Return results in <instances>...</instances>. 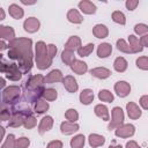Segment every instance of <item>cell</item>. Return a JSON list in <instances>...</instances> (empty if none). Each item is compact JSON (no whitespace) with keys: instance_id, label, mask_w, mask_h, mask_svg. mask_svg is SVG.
Masks as SVG:
<instances>
[{"instance_id":"cell-7","label":"cell","mask_w":148,"mask_h":148,"mask_svg":"<svg viewBox=\"0 0 148 148\" xmlns=\"http://www.w3.org/2000/svg\"><path fill=\"white\" fill-rule=\"evenodd\" d=\"M29 114H31V113H30V109H28V110H25V111H21V112L15 111V112L10 116V118H9L8 126H10V127H18V126H22L23 123H24L25 117L29 116Z\"/></svg>"},{"instance_id":"cell-36","label":"cell","mask_w":148,"mask_h":148,"mask_svg":"<svg viewBox=\"0 0 148 148\" xmlns=\"http://www.w3.org/2000/svg\"><path fill=\"white\" fill-rule=\"evenodd\" d=\"M10 116H12L10 109L6 105V103L1 104V105H0V120L6 121V120H8V119L10 118Z\"/></svg>"},{"instance_id":"cell-11","label":"cell","mask_w":148,"mask_h":148,"mask_svg":"<svg viewBox=\"0 0 148 148\" xmlns=\"http://www.w3.org/2000/svg\"><path fill=\"white\" fill-rule=\"evenodd\" d=\"M62 84L65 87V89L68 91V92H76L77 89H79V84L75 80L74 76L72 75H67L62 79Z\"/></svg>"},{"instance_id":"cell-17","label":"cell","mask_w":148,"mask_h":148,"mask_svg":"<svg viewBox=\"0 0 148 148\" xmlns=\"http://www.w3.org/2000/svg\"><path fill=\"white\" fill-rule=\"evenodd\" d=\"M94 112H95V114H96L98 118H101L102 120L108 121V120L110 119L109 109H108L106 105H104V104H97V105L95 106V109H94Z\"/></svg>"},{"instance_id":"cell-50","label":"cell","mask_w":148,"mask_h":148,"mask_svg":"<svg viewBox=\"0 0 148 148\" xmlns=\"http://www.w3.org/2000/svg\"><path fill=\"white\" fill-rule=\"evenodd\" d=\"M140 43H141L142 47H146V46H148V35H145V36H142V37L140 38Z\"/></svg>"},{"instance_id":"cell-23","label":"cell","mask_w":148,"mask_h":148,"mask_svg":"<svg viewBox=\"0 0 148 148\" xmlns=\"http://www.w3.org/2000/svg\"><path fill=\"white\" fill-rule=\"evenodd\" d=\"M67 20H68L71 23H74V24H80V23L83 22L82 15L79 13L77 9H74V8L69 9V10L67 12Z\"/></svg>"},{"instance_id":"cell-46","label":"cell","mask_w":148,"mask_h":148,"mask_svg":"<svg viewBox=\"0 0 148 148\" xmlns=\"http://www.w3.org/2000/svg\"><path fill=\"white\" fill-rule=\"evenodd\" d=\"M138 5H139V1L138 0H127L125 2V6H126V8L128 10H134Z\"/></svg>"},{"instance_id":"cell-10","label":"cell","mask_w":148,"mask_h":148,"mask_svg":"<svg viewBox=\"0 0 148 148\" xmlns=\"http://www.w3.org/2000/svg\"><path fill=\"white\" fill-rule=\"evenodd\" d=\"M114 91L119 97H126L131 92V86L126 81H118L114 84Z\"/></svg>"},{"instance_id":"cell-5","label":"cell","mask_w":148,"mask_h":148,"mask_svg":"<svg viewBox=\"0 0 148 148\" xmlns=\"http://www.w3.org/2000/svg\"><path fill=\"white\" fill-rule=\"evenodd\" d=\"M21 95V88L18 86H9L2 92V101L6 104L15 103Z\"/></svg>"},{"instance_id":"cell-32","label":"cell","mask_w":148,"mask_h":148,"mask_svg":"<svg viewBox=\"0 0 148 148\" xmlns=\"http://www.w3.org/2000/svg\"><path fill=\"white\" fill-rule=\"evenodd\" d=\"M61 60L62 62H65V65H72V62L75 60V54L74 51H69V50H64L61 53Z\"/></svg>"},{"instance_id":"cell-39","label":"cell","mask_w":148,"mask_h":148,"mask_svg":"<svg viewBox=\"0 0 148 148\" xmlns=\"http://www.w3.org/2000/svg\"><path fill=\"white\" fill-rule=\"evenodd\" d=\"M1 148H16V139L14 134H8L6 141L1 146Z\"/></svg>"},{"instance_id":"cell-35","label":"cell","mask_w":148,"mask_h":148,"mask_svg":"<svg viewBox=\"0 0 148 148\" xmlns=\"http://www.w3.org/2000/svg\"><path fill=\"white\" fill-rule=\"evenodd\" d=\"M42 96H43L46 101H56L57 97H58V92H57V90L53 89V88H46V89H44Z\"/></svg>"},{"instance_id":"cell-1","label":"cell","mask_w":148,"mask_h":148,"mask_svg":"<svg viewBox=\"0 0 148 148\" xmlns=\"http://www.w3.org/2000/svg\"><path fill=\"white\" fill-rule=\"evenodd\" d=\"M32 40L30 38H14L8 43V57L17 60L21 73H28L32 67Z\"/></svg>"},{"instance_id":"cell-45","label":"cell","mask_w":148,"mask_h":148,"mask_svg":"<svg viewBox=\"0 0 148 148\" xmlns=\"http://www.w3.org/2000/svg\"><path fill=\"white\" fill-rule=\"evenodd\" d=\"M46 51H47V54L53 59V57L57 54V46L54 44H47L46 45Z\"/></svg>"},{"instance_id":"cell-8","label":"cell","mask_w":148,"mask_h":148,"mask_svg":"<svg viewBox=\"0 0 148 148\" xmlns=\"http://www.w3.org/2000/svg\"><path fill=\"white\" fill-rule=\"evenodd\" d=\"M134 133H135V127H134V125H132V124H121L120 126H118V127L114 130L116 136L123 138V139L131 138V136L134 135Z\"/></svg>"},{"instance_id":"cell-44","label":"cell","mask_w":148,"mask_h":148,"mask_svg":"<svg viewBox=\"0 0 148 148\" xmlns=\"http://www.w3.org/2000/svg\"><path fill=\"white\" fill-rule=\"evenodd\" d=\"M30 145V140L25 136H21L16 139V148H28Z\"/></svg>"},{"instance_id":"cell-15","label":"cell","mask_w":148,"mask_h":148,"mask_svg":"<svg viewBox=\"0 0 148 148\" xmlns=\"http://www.w3.org/2000/svg\"><path fill=\"white\" fill-rule=\"evenodd\" d=\"M77 6H79L80 10H81L82 13H84V14L90 15V14H95V13H96V5L92 3V2L89 1V0H82V1L79 2Z\"/></svg>"},{"instance_id":"cell-16","label":"cell","mask_w":148,"mask_h":148,"mask_svg":"<svg viewBox=\"0 0 148 148\" xmlns=\"http://www.w3.org/2000/svg\"><path fill=\"white\" fill-rule=\"evenodd\" d=\"M71 68H72V71H73L74 73H76V74H79V75H82V74H84V73L88 71V65H87L84 61H82V60L75 59V60L72 62Z\"/></svg>"},{"instance_id":"cell-27","label":"cell","mask_w":148,"mask_h":148,"mask_svg":"<svg viewBox=\"0 0 148 148\" xmlns=\"http://www.w3.org/2000/svg\"><path fill=\"white\" fill-rule=\"evenodd\" d=\"M80 102L84 105H89L92 101H94V92L91 89L87 88V89H83L81 92H80Z\"/></svg>"},{"instance_id":"cell-30","label":"cell","mask_w":148,"mask_h":148,"mask_svg":"<svg viewBox=\"0 0 148 148\" xmlns=\"http://www.w3.org/2000/svg\"><path fill=\"white\" fill-rule=\"evenodd\" d=\"M98 98H99V101H102V102L111 103V102H113L114 96H113V94H112L110 90H108V89H102V90H99V92H98Z\"/></svg>"},{"instance_id":"cell-56","label":"cell","mask_w":148,"mask_h":148,"mask_svg":"<svg viewBox=\"0 0 148 148\" xmlns=\"http://www.w3.org/2000/svg\"><path fill=\"white\" fill-rule=\"evenodd\" d=\"M109 148H123V147H121L120 145H114V143H113V145H110Z\"/></svg>"},{"instance_id":"cell-12","label":"cell","mask_w":148,"mask_h":148,"mask_svg":"<svg viewBox=\"0 0 148 148\" xmlns=\"http://www.w3.org/2000/svg\"><path fill=\"white\" fill-rule=\"evenodd\" d=\"M80 128V126L76 123H71V121H62L60 124V131L62 134L65 135H71L74 134L75 132H77Z\"/></svg>"},{"instance_id":"cell-29","label":"cell","mask_w":148,"mask_h":148,"mask_svg":"<svg viewBox=\"0 0 148 148\" xmlns=\"http://www.w3.org/2000/svg\"><path fill=\"white\" fill-rule=\"evenodd\" d=\"M127 66H128V64H127L126 59L123 58V57L116 58V60H114V62H113V68H114L117 72H119V73L125 72V71L127 69Z\"/></svg>"},{"instance_id":"cell-13","label":"cell","mask_w":148,"mask_h":148,"mask_svg":"<svg viewBox=\"0 0 148 148\" xmlns=\"http://www.w3.org/2000/svg\"><path fill=\"white\" fill-rule=\"evenodd\" d=\"M126 111H127V114L131 119H139L142 114L141 109L134 102H128L126 104Z\"/></svg>"},{"instance_id":"cell-41","label":"cell","mask_w":148,"mask_h":148,"mask_svg":"<svg viewBox=\"0 0 148 148\" xmlns=\"http://www.w3.org/2000/svg\"><path fill=\"white\" fill-rule=\"evenodd\" d=\"M36 125H37V119H36L32 114H29V116H27V117H25L24 123H23V126H24L27 130L34 128Z\"/></svg>"},{"instance_id":"cell-3","label":"cell","mask_w":148,"mask_h":148,"mask_svg":"<svg viewBox=\"0 0 148 148\" xmlns=\"http://www.w3.org/2000/svg\"><path fill=\"white\" fill-rule=\"evenodd\" d=\"M35 61L38 69L44 71L52 65V58L47 54L46 44L42 40L37 42L35 45Z\"/></svg>"},{"instance_id":"cell-14","label":"cell","mask_w":148,"mask_h":148,"mask_svg":"<svg viewBox=\"0 0 148 148\" xmlns=\"http://www.w3.org/2000/svg\"><path fill=\"white\" fill-rule=\"evenodd\" d=\"M53 126V118L51 116H45L42 118L39 125H38V132L39 134H44L45 132H49Z\"/></svg>"},{"instance_id":"cell-52","label":"cell","mask_w":148,"mask_h":148,"mask_svg":"<svg viewBox=\"0 0 148 148\" xmlns=\"http://www.w3.org/2000/svg\"><path fill=\"white\" fill-rule=\"evenodd\" d=\"M3 136H5V128L2 126H0V142L2 141Z\"/></svg>"},{"instance_id":"cell-40","label":"cell","mask_w":148,"mask_h":148,"mask_svg":"<svg viewBox=\"0 0 148 148\" xmlns=\"http://www.w3.org/2000/svg\"><path fill=\"white\" fill-rule=\"evenodd\" d=\"M117 49H118L119 51L124 52V53H132V50H131L128 43H126V40H124V39H121V38L117 40Z\"/></svg>"},{"instance_id":"cell-49","label":"cell","mask_w":148,"mask_h":148,"mask_svg":"<svg viewBox=\"0 0 148 148\" xmlns=\"http://www.w3.org/2000/svg\"><path fill=\"white\" fill-rule=\"evenodd\" d=\"M125 148H141L134 140H130L127 143H126V146H125Z\"/></svg>"},{"instance_id":"cell-38","label":"cell","mask_w":148,"mask_h":148,"mask_svg":"<svg viewBox=\"0 0 148 148\" xmlns=\"http://www.w3.org/2000/svg\"><path fill=\"white\" fill-rule=\"evenodd\" d=\"M65 118L67 119V121H71V123H75L77 119H79V113L75 109H68L66 112H65Z\"/></svg>"},{"instance_id":"cell-25","label":"cell","mask_w":148,"mask_h":148,"mask_svg":"<svg viewBox=\"0 0 148 148\" xmlns=\"http://www.w3.org/2000/svg\"><path fill=\"white\" fill-rule=\"evenodd\" d=\"M62 79H64V76H62L61 71H59V69H53V71H51V72L46 75V77H45V83L60 82V81H62Z\"/></svg>"},{"instance_id":"cell-53","label":"cell","mask_w":148,"mask_h":148,"mask_svg":"<svg viewBox=\"0 0 148 148\" xmlns=\"http://www.w3.org/2000/svg\"><path fill=\"white\" fill-rule=\"evenodd\" d=\"M5 17H6V14H5V10H3V9H2L1 7H0V21H2V20L5 18Z\"/></svg>"},{"instance_id":"cell-34","label":"cell","mask_w":148,"mask_h":148,"mask_svg":"<svg viewBox=\"0 0 148 148\" xmlns=\"http://www.w3.org/2000/svg\"><path fill=\"white\" fill-rule=\"evenodd\" d=\"M49 110V103L44 99H38L35 103V112L38 114H42Z\"/></svg>"},{"instance_id":"cell-47","label":"cell","mask_w":148,"mask_h":148,"mask_svg":"<svg viewBox=\"0 0 148 148\" xmlns=\"http://www.w3.org/2000/svg\"><path fill=\"white\" fill-rule=\"evenodd\" d=\"M46 148H62V142L60 140H53L50 141L46 146Z\"/></svg>"},{"instance_id":"cell-21","label":"cell","mask_w":148,"mask_h":148,"mask_svg":"<svg viewBox=\"0 0 148 148\" xmlns=\"http://www.w3.org/2000/svg\"><path fill=\"white\" fill-rule=\"evenodd\" d=\"M92 34L96 38H99V39H103V38H106L108 35H109V29L106 25L104 24H96L94 28H92Z\"/></svg>"},{"instance_id":"cell-28","label":"cell","mask_w":148,"mask_h":148,"mask_svg":"<svg viewBox=\"0 0 148 148\" xmlns=\"http://www.w3.org/2000/svg\"><path fill=\"white\" fill-rule=\"evenodd\" d=\"M81 46V39L77 36H71L68 38V40L65 44V50H69V51H74L77 50Z\"/></svg>"},{"instance_id":"cell-57","label":"cell","mask_w":148,"mask_h":148,"mask_svg":"<svg viewBox=\"0 0 148 148\" xmlns=\"http://www.w3.org/2000/svg\"><path fill=\"white\" fill-rule=\"evenodd\" d=\"M1 60H2V54L0 53V61H1Z\"/></svg>"},{"instance_id":"cell-24","label":"cell","mask_w":148,"mask_h":148,"mask_svg":"<svg viewBox=\"0 0 148 148\" xmlns=\"http://www.w3.org/2000/svg\"><path fill=\"white\" fill-rule=\"evenodd\" d=\"M90 74L94 77L104 80V79H106V77H109L111 75V72H110V69H108L105 67H96V68H92L90 71Z\"/></svg>"},{"instance_id":"cell-42","label":"cell","mask_w":148,"mask_h":148,"mask_svg":"<svg viewBox=\"0 0 148 148\" xmlns=\"http://www.w3.org/2000/svg\"><path fill=\"white\" fill-rule=\"evenodd\" d=\"M134 32L139 36H145L148 34V25L145 23H139L134 25Z\"/></svg>"},{"instance_id":"cell-26","label":"cell","mask_w":148,"mask_h":148,"mask_svg":"<svg viewBox=\"0 0 148 148\" xmlns=\"http://www.w3.org/2000/svg\"><path fill=\"white\" fill-rule=\"evenodd\" d=\"M8 12H9V15H10L13 18H15V20H20V18H22L23 15H24L23 8L20 7L18 5H16V3H12V5H9V7H8Z\"/></svg>"},{"instance_id":"cell-31","label":"cell","mask_w":148,"mask_h":148,"mask_svg":"<svg viewBox=\"0 0 148 148\" xmlns=\"http://www.w3.org/2000/svg\"><path fill=\"white\" fill-rule=\"evenodd\" d=\"M86 142V138L83 134H77L73 139H71V147L72 148H83Z\"/></svg>"},{"instance_id":"cell-20","label":"cell","mask_w":148,"mask_h":148,"mask_svg":"<svg viewBox=\"0 0 148 148\" xmlns=\"http://www.w3.org/2000/svg\"><path fill=\"white\" fill-rule=\"evenodd\" d=\"M88 142H89L90 147L96 148V147L103 146L105 143V138L103 135H99V134H96V133H91L88 136Z\"/></svg>"},{"instance_id":"cell-22","label":"cell","mask_w":148,"mask_h":148,"mask_svg":"<svg viewBox=\"0 0 148 148\" xmlns=\"http://www.w3.org/2000/svg\"><path fill=\"white\" fill-rule=\"evenodd\" d=\"M112 53V46L109 43H101L97 46V56L98 58H108Z\"/></svg>"},{"instance_id":"cell-9","label":"cell","mask_w":148,"mask_h":148,"mask_svg":"<svg viewBox=\"0 0 148 148\" xmlns=\"http://www.w3.org/2000/svg\"><path fill=\"white\" fill-rule=\"evenodd\" d=\"M39 27H40L39 20L36 18V17H34V16L25 18V21L23 22V28L29 34H34V32L38 31L39 30Z\"/></svg>"},{"instance_id":"cell-19","label":"cell","mask_w":148,"mask_h":148,"mask_svg":"<svg viewBox=\"0 0 148 148\" xmlns=\"http://www.w3.org/2000/svg\"><path fill=\"white\" fill-rule=\"evenodd\" d=\"M128 45H130V47L132 50V53H139V52H141L143 50V47H142V45L140 43V39L134 35H130L128 36Z\"/></svg>"},{"instance_id":"cell-43","label":"cell","mask_w":148,"mask_h":148,"mask_svg":"<svg viewBox=\"0 0 148 148\" xmlns=\"http://www.w3.org/2000/svg\"><path fill=\"white\" fill-rule=\"evenodd\" d=\"M135 62H136V66H138L140 69H142V71H147V69H148V58H147L146 56L138 58Z\"/></svg>"},{"instance_id":"cell-51","label":"cell","mask_w":148,"mask_h":148,"mask_svg":"<svg viewBox=\"0 0 148 148\" xmlns=\"http://www.w3.org/2000/svg\"><path fill=\"white\" fill-rule=\"evenodd\" d=\"M7 47H8V44H7L5 40L0 39V51H2V50H6Z\"/></svg>"},{"instance_id":"cell-4","label":"cell","mask_w":148,"mask_h":148,"mask_svg":"<svg viewBox=\"0 0 148 148\" xmlns=\"http://www.w3.org/2000/svg\"><path fill=\"white\" fill-rule=\"evenodd\" d=\"M0 72L6 74V77L12 81H18L22 77V73L16 64H7L0 61Z\"/></svg>"},{"instance_id":"cell-2","label":"cell","mask_w":148,"mask_h":148,"mask_svg":"<svg viewBox=\"0 0 148 148\" xmlns=\"http://www.w3.org/2000/svg\"><path fill=\"white\" fill-rule=\"evenodd\" d=\"M45 77L42 74H36L30 76L25 82V96L29 101L36 102L43 95Z\"/></svg>"},{"instance_id":"cell-55","label":"cell","mask_w":148,"mask_h":148,"mask_svg":"<svg viewBox=\"0 0 148 148\" xmlns=\"http://www.w3.org/2000/svg\"><path fill=\"white\" fill-rule=\"evenodd\" d=\"M21 2L23 3V5H35L36 3V1L34 0V1H25V0H21Z\"/></svg>"},{"instance_id":"cell-33","label":"cell","mask_w":148,"mask_h":148,"mask_svg":"<svg viewBox=\"0 0 148 148\" xmlns=\"http://www.w3.org/2000/svg\"><path fill=\"white\" fill-rule=\"evenodd\" d=\"M94 44L92 43H88L87 45H84V46H80L79 49H77V56L79 57H88L92 51H94Z\"/></svg>"},{"instance_id":"cell-6","label":"cell","mask_w":148,"mask_h":148,"mask_svg":"<svg viewBox=\"0 0 148 148\" xmlns=\"http://www.w3.org/2000/svg\"><path fill=\"white\" fill-rule=\"evenodd\" d=\"M111 114H112V119H111V121L108 125V128L109 130H114L118 126H120L121 124H124L125 116H124V111H123L121 108H119V106L113 108Z\"/></svg>"},{"instance_id":"cell-54","label":"cell","mask_w":148,"mask_h":148,"mask_svg":"<svg viewBox=\"0 0 148 148\" xmlns=\"http://www.w3.org/2000/svg\"><path fill=\"white\" fill-rule=\"evenodd\" d=\"M5 86H6V81H5V79H3V77H1V76H0V89H2Z\"/></svg>"},{"instance_id":"cell-18","label":"cell","mask_w":148,"mask_h":148,"mask_svg":"<svg viewBox=\"0 0 148 148\" xmlns=\"http://www.w3.org/2000/svg\"><path fill=\"white\" fill-rule=\"evenodd\" d=\"M15 38V31L12 27L8 25H0V39H6V40H12Z\"/></svg>"},{"instance_id":"cell-37","label":"cell","mask_w":148,"mask_h":148,"mask_svg":"<svg viewBox=\"0 0 148 148\" xmlns=\"http://www.w3.org/2000/svg\"><path fill=\"white\" fill-rule=\"evenodd\" d=\"M112 20H113L116 23L121 24V25H124V24L126 23L125 14H124L123 12H120V10H114V12L112 13Z\"/></svg>"},{"instance_id":"cell-48","label":"cell","mask_w":148,"mask_h":148,"mask_svg":"<svg viewBox=\"0 0 148 148\" xmlns=\"http://www.w3.org/2000/svg\"><path fill=\"white\" fill-rule=\"evenodd\" d=\"M139 103H140V105L142 106L143 110H147V109H148V95H143V96H141Z\"/></svg>"}]
</instances>
